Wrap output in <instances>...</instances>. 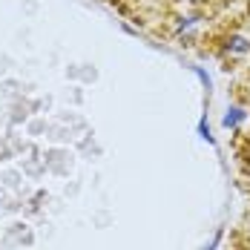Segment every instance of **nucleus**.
<instances>
[{
  "label": "nucleus",
  "mask_w": 250,
  "mask_h": 250,
  "mask_svg": "<svg viewBox=\"0 0 250 250\" xmlns=\"http://www.w3.org/2000/svg\"><path fill=\"white\" fill-rule=\"evenodd\" d=\"M245 121H248V112H245L242 106H227L225 118H222V126H225V129H236V126L245 124Z\"/></svg>",
  "instance_id": "1"
},
{
  "label": "nucleus",
  "mask_w": 250,
  "mask_h": 250,
  "mask_svg": "<svg viewBox=\"0 0 250 250\" xmlns=\"http://www.w3.org/2000/svg\"><path fill=\"white\" fill-rule=\"evenodd\" d=\"M199 135L207 141V144H216V141H213V135H210V124H207V118H201V121H199Z\"/></svg>",
  "instance_id": "2"
},
{
  "label": "nucleus",
  "mask_w": 250,
  "mask_h": 250,
  "mask_svg": "<svg viewBox=\"0 0 250 250\" xmlns=\"http://www.w3.org/2000/svg\"><path fill=\"white\" fill-rule=\"evenodd\" d=\"M219 242H222V230H216V236L210 239V245H204L201 250H216V248H219Z\"/></svg>",
  "instance_id": "3"
},
{
  "label": "nucleus",
  "mask_w": 250,
  "mask_h": 250,
  "mask_svg": "<svg viewBox=\"0 0 250 250\" xmlns=\"http://www.w3.org/2000/svg\"><path fill=\"white\" fill-rule=\"evenodd\" d=\"M233 49H236V52H248L250 46L245 43V41H242V38H233Z\"/></svg>",
  "instance_id": "4"
}]
</instances>
